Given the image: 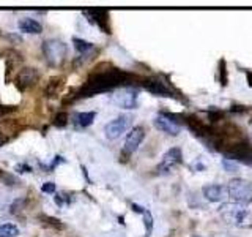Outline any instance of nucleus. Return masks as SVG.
Here are the masks:
<instances>
[{
    "instance_id": "9b49d317",
    "label": "nucleus",
    "mask_w": 252,
    "mask_h": 237,
    "mask_svg": "<svg viewBox=\"0 0 252 237\" xmlns=\"http://www.w3.org/2000/svg\"><path fill=\"white\" fill-rule=\"evenodd\" d=\"M84 16L89 18L90 22L96 24V26L104 32V34H110L109 27V13L106 10H87L84 11Z\"/></svg>"
},
{
    "instance_id": "ddd939ff",
    "label": "nucleus",
    "mask_w": 252,
    "mask_h": 237,
    "mask_svg": "<svg viewBox=\"0 0 252 237\" xmlns=\"http://www.w3.org/2000/svg\"><path fill=\"white\" fill-rule=\"evenodd\" d=\"M144 87L152 93H156V95H165V97H170V89L169 85L162 82L161 79H147L144 82Z\"/></svg>"
},
{
    "instance_id": "7c9ffc66",
    "label": "nucleus",
    "mask_w": 252,
    "mask_h": 237,
    "mask_svg": "<svg viewBox=\"0 0 252 237\" xmlns=\"http://www.w3.org/2000/svg\"><path fill=\"white\" fill-rule=\"evenodd\" d=\"M248 81H249V85L252 87V73H251V71L248 73Z\"/></svg>"
},
{
    "instance_id": "20e7f679",
    "label": "nucleus",
    "mask_w": 252,
    "mask_h": 237,
    "mask_svg": "<svg viewBox=\"0 0 252 237\" xmlns=\"http://www.w3.org/2000/svg\"><path fill=\"white\" fill-rule=\"evenodd\" d=\"M66 52H68V47L65 43L60 41V40L52 38L43 43V54L51 67H60L66 57Z\"/></svg>"
},
{
    "instance_id": "f257e3e1",
    "label": "nucleus",
    "mask_w": 252,
    "mask_h": 237,
    "mask_svg": "<svg viewBox=\"0 0 252 237\" xmlns=\"http://www.w3.org/2000/svg\"><path fill=\"white\" fill-rule=\"evenodd\" d=\"M129 78H131L129 73L112 67H107V70H96L89 76L87 82L76 95L79 98H84V97H92V95L96 93L114 90L117 87H120L123 82H128Z\"/></svg>"
},
{
    "instance_id": "2eb2a0df",
    "label": "nucleus",
    "mask_w": 252,
    "mask_h": 237,
    "mask_svg": "<svg viewBox=\"0 0 252 237\" xmlns=\"http://www.w3.org/2000/svg\"><path fill=\"white\" fill-rule=\"evenodd\" d=\"M96 117V113L94 111H90V113H77L73 117V123L76 125V128H87L90 126Z\"/></svg>"
},
{
    "instance_id": "c85d7f7f",
    "label": "nucleus",
    "mask_w": 252,
    "mask_h": 237,
    "mask_svg": "<svg viewBox=\"0 0 252 237\" xmlns=\"http://www.w3.org/2000/svg\"><path fill=\"white\" fill-rule=\"evenodd\" d=\"M11 111H16L14 106H2L0 105V117H2L5 113H11Z\"/></svg>"
},
{
    "instance_id": "7ed1b4c3",
    "label": "nucleus",
    "mask_w": 252,
    "mask_h": 237,
    "mask_svg": "<svg viewBox=\"0 0 252 237\" xmlns=\"http://www.w3.org/2000/svg\"><path fill=\"white\" fill-rule=\"evenodd\" d=\"M225 187H227L228 198H230L233 202L241 204V205H249L252 202V184L249 180L235 177L228 182Z\"/></svg>"
},
{
    "instance_id": "423d86ee",
    "label": "nucleus",
    "mask_w": 252,
    "mask_h": 237,
    "mask_svg": "<svg viewBox=\"0 0 252 237\" xmlns=\"http://www.w3.org/2000/svg\"><path fill=\"white\" fill-rule=\"evenodd\" d=\"M153 123L159 131H162L165 134H170V136H177V134H180V131H181V125L175 120V116H172V114L156 116Z\"/></svg>"
},
{
    "instance_id": "412c9836",
    "label": "nucleus",
    "mask_w": 252,
    "mask_h": 237,
    "mask_svg": "<svg viewBox=\"0 0 252 237\" xmlns=\"http://www.w3.org/2000/svg\"><path fill=\"white\" fill-rule=\"evenodd\" d=\"M191 169H194L197 172H202V171L207 169V161H205V158L203 157L195 158V161L191 163Z\"/></svg>"
},
{
    "instance_id": "6ab92c4d",
    "label": "nucleus",
    "mask_w": 252,
    "mask_h": 237,
    "mask_svg": "<svg viewBox=\"0 0 252 237\" xmlns=\"http://www.w3.org/2000/svg\"><path fill=\"white\" fill-rule=\"evenodd\" d=\"M18 234H19V229L16 225H11V223L0 225V237H18Z\"/></svg>"
},
{
    "instance_id": "1a4fd4ad",
    "label": "nucleus",
    "mask_w": 252,
    "mask_h": 237,
    "mask_svg": "<svg viewBox=\"0 0 252 237\" xmlns=\"http://www.w3.org/2000/svg\"><path fill=\"white\" fill-rule=\"evenodd\" d=\"M38 81H39V71L32 67H26L19 70L18 76H16V82H18V87L21 90L30 89V87H33Z\"/></svg>"
},
{
    "instance_id": "6e6552de",
    "label": "nucleus",
    "mask_w": 252,
    "mask_h": 237,
    "mask_svg": "<svg viewBox=\"0 0 252 237\" xmlns=\"http://www.w3.org/2000/svg\"><path fill=\"white\" fill-rule=\"evenodd\" d=\"M112 101L118 108L123 109H132L137 105V90L131 89V87H123L118 92L112 95Z\"/></svg>"
},
{
    "instance_id": "cd10ccee",
    "label": "nucleus",
    "mask_w": 252,
    "mask_h": 237,
    "mask_svg": "<svg viewBox=\"0 0 252 237\" xmlns=\"http://www.w3.org/2000/svg\"><path fill=\"white\" fill-rule=\"evenodd\" d=\"M16 171H18V172H30L32 168L29 164H18V166H16Z\"/></svg>"
},
{
    "instance_id": "393cba45",
    "label": "nucleus",
    "mask_w": 252,
    "mask_h": 237,
    "mask_svg": "<svg viewBox=\"0 0 252 237\" xmlns=\"http://www.w3.org/2000/svg\"><path fill=\"white\" fill-rule=\"evenodd\" d=\"M43 220L46 221L47 225L54 226L55 229H63V223H60V220H57V218H52V217H43Z\"/></svg>"
},
{
    "instance_id": "4468645a",
    "label": "nucleus",
    "mask_w": 252,
    "mask_h": 237,
    "mask_svg": "<svg viewBox=\"0 0 252 237\" xmlns=\"http://www.w3.org/2000/svg\"><path fill=\"white\" fill-rule=\"evenodd\" d=\"M18 26H19V29L22 32H26V34H35V35H38V34H41V32H43V26L36 19H33V18H22L19 21Z\"/></svg>"
},
{
    "instance_id": "aec40b11",
    "label": "nucleus",
    "mask_w": 252,
    "mask_h": 237,
    "mask_svg": "<svg viewBox=\"0 0 252 237\" xmlns=\"http://www.w3.org/2000/svg\"><path fill=\"white\" fill-rule=\"evenodd\" d=\"M222 166H224V169L227 172H236L238 171V163H236L235 160H230V158H222Z\"/></svg>"
},
{
    "instance_id": "a211bd4d",
    "label": "nucleus",
    "mask_w": 252,
    "mask_h": 237,
    "mask_svg": "<svg viewBox=\"0 0 252 237\" xmlns=\"http://www.w3.org/2000/svg\"><path fill=\"white\" fill-rule=\"evenodd\" d=\"M62 85H63V78H52L49 81V84H47V89H46L47 97H54V95H57Z\"/></svg>"
},
{
    "instance_id": "4be33fe9",
    "label": "nucleus",
    "mask_w": 252,
    "mask_h": 237,
    "mask_svg": "<svg viewBox=\"0 0 252 237\" xmlns=\"http://www.w3.org/2000/svg\"><path fill=\"white\" fill-rule=\"evenodd\" d=\"M54 123L57 126H60V128H62V126H65L68 123V114L66 113H59L54 118Z\"/></svg>"
},
{
    "instance_id": "bb28decb",
    "label": "nucleus",
    "mask_w": 252,
    "mask_h": 237,
    "mask_svg": "<svg viewBox=\"0 0 252 237\" xmlns=\"http://www.w3.org/2000/svg\"><path fill=\"white\" fill-rule=\"evenodd\" d=\"M41 192L43 193H54L55 192V184H54V182H46V184L41 187Z\"/></svg>"
},
{
    "instance_id": "b1692460",
    "label": "nucleus",
    "mask_w": 252,
    "mask_h": 237,
    "mask_svg": "<svg viewBox=\"0 0 252 237\" xmlns=\"http://www.w3.org/2000/svg\"><path fill=\"white\" fill-rule=\"evenodd\" d=\"M0 180H3L6 185H8V182H13V185L18 184V179L13 177L11 174H6V172H5V171H2V169H0Z\"/></svg>"
},
{
    "instance_id": "dca6fc26",
    "label": "nucleus",
    "mask_w": 252,
    "mask_h": 237,
    "mask_svg": "<svg viewBox=\"0 0 252 237\" xmlns=\"http://www.w3.org/2000/svg\"><path fill=\"white\" fill-rule=\"evenodd\" d=\"M131 207H132L134 212L142 213V215H144L145 229H147V236H145V237H150V234H152V231H153V217H152V213H150V210L144 209V207H142V205H139V204H132Z\"/></svg>"
},
{
    "instance_id": "f03ea898",
    "label": "nucleus",
    "mask_w": 252,
    "mask_h": 237,
    "mask_svg": "<svg viewBox=\"0 0 252 237\" xmlns=\"http://www.w3.org/2000/svg\"><path fill=\"white\" fill-rule=\"evenodd\" d=\"M219 212H220V217H222L224 221H227L228 225L240 226V228L249 225L251 213L246 209V205H241L236 202H227L220 205Z\"/></svg>"
},
{
    "instance_id": "a878e982",
    "label": "nucleus",
    "mask_w": 252,
    "mask_h": 237,
    "mask_svg": "<svg viewBox=\"0 0 252 237\" xmlns=\"http://www.w3.org/2000/svg\"><path fill=\"white\" fill-rule=\"evenodd\" d=\"M62 163H65V158H63V157H60V155H57V157H55L54 158V161L49 164V166H46V168L44 169H47V172H51L54 168H55V166H57V164H62Z\"/></svg>"
},
{
    "instance_id": "c756f323",
    "label": "nucleus",
    "mask_w": 252,
    "mask_h": 237,
    "mask_svg": "<svg viewBox=\"0 0 252 237\" xmlns=\"http://www.w3.org/2000/svg\"><path fill=\"white\" fill-rule=\"evenodd\" d=\"M8 141V138L5 136V134L2 133V131H0V147H2L3 144H5V142Z\"/></svg>"
},
{
    "instance_id": "9d476101",
    "label": "nucleus",
    "mask_w": 252,
    "mask_h": 237,
    "mask_svg": "<svg viewBox=\"0 0 252 237\" xmlns=\"http://www.w3.org/2000/svg\"><path fill=\"white\" fill-rule=\"evenodd\" d=\"M145 138V130L144 126H134V128L128 133L125 141V147H123V152L126 155H131L134 154L136 150L139 149V146L142 144V141Z\"/></svg>"
},
{
    "instance_id": "f8f14e48",
    "label": "nucleus",
    "mask_w": 252,
    "mask_h": 237,
    "mask_svg": "<svg viewBox=\"0 0 252 237\" xmlns=\"http://www.w3.org/2000/svg\"><path fill=\"white\" fill-rule=\"evenodd\" d=\"M203 196H205V199L210 201V202H220V201H224L228 198L227 187L220 185V184L207 185L203 188Z\"/></svg>"
},
{
    "instance_id": "0eeeda50",
    "label": "nucleus",
    "mask_w": 252,
    "mask_h": 237,
    "mask_svg": "<svg viewBox=\"0 0 252 237\" xmlns=\"http://www.w3.org/2000/svg\"><path fill=\"white\" fill-rule=\"evenodd\" d=\"M181 161H183V154H181V149L180 147H172L162 155L161 163L158 164V171H159L161 174H167V172H170L173 168H175V166L181 164Z\"/></svg>"
},
{
    "instance_id": "5701e85b",
    "label": "nucleus",
    "mask_w": 252,
    "mask_h": 237,
    "mask_svg": "<svg viewBox=\"0 0 252 237\" xmlns=\"http://www.w3.org/2000/svg\"><path fill=\"white\" fill-rule=\"evenodd\" d=\"M73 199H74V198H69V195L62 193V195L55 196V204H57V205H65V204H69Z\"/></svg>"
},
{
    "instance_id": "f3484780",
    "label": "nucleus",
    "mask_w": 252,
    "mask_h": 237,
    "mask_svg": "<svg viewBox=\"0 0 252 237\" xmlns=\"http://www.w3.org/2000/svg\"><path fill=\"white\" fill-rule=\"evenodd\" d=\"M73 43H74V47L76 51L81 54V55H87L94 51V46L89 41H85V40H81V38H73Z\"/></svg>"
},
{
    "instance_id": "39448f33",
    "label": "nucleus",
    "mask_w": 252,
    "mask_h": 237,
    "mask_svg": "<svg viewBox=\"0 0 252 237\" xmlns=\"http://www.w3.org/2000/svg\"><path fill=\"white\" fill-rule=\"evenodd\" d=\"M132 123V117L131 116H120L110 120L106 126H104V134L107 139H117L120 138L122 134L129 128Z\"/></svg>"
}]
</instances>
